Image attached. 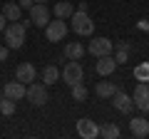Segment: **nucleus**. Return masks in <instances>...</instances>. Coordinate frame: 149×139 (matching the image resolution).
I'll list each match as a JSON object with an SVG mask.
<instances>
[{
	"mask_svg": "<svg viewBox=\"0 0 149 139\" xmlns=\"http://www.w3.org/2000/svg\"><path fill=\"white\" fill-rule=\"evenodd\" d=\"M25 38H27V27L22 25L20 20L10 22V25L5 27V42L10 50H20L22 45H25Z\"/></svg>",
	"mask_w": 149,
	"mask_h": 139,
	"instance_id": "obj_1",
	"label": "nucleus"
},
{
	"mask_svg": "<svg viewBox=\"0 0 149 139\" xmlns=\"http://www.w3.org/2000/svg\"><path fill=\"white\" fill-rule=\"evenodd\" d=\"M70 22H72V30L80 35V38H90L92 32H95V22H92V17L87 15L85 10H74L72 17H70Z\"/></svg>",
	"mask_w": 149,
	"mask_h": 139,
	"instance_id": "obj_2",
	"label": "nucleus"
},
{
	"mask_svg": "<svg viewBox=\"0 0 149 139\" xmlns=\"http://www.w3.org/2000/svg\"><path fill=\"white\" fill-rule=\"evenodd\" d=\"M60 77H62L65 85H77V82L85 80V70H82L80 60H70V62H65V67L60 70Z\"/></svg>",
	"mask_w": 149,
	"mask_h": 139,
	"instance_id": "obj_3",
	"label": "nucleus"
},
{
	"mask_svg": "<svg viewBox=\"0 0 149 139\" xmlns=\"http://www.w3.org/2000/svg\"><path fill=\"white\" fill-rule=\"evenodd\" d=\"M25 97H27V102H30L32 107H42V104H47V102H50L47 85H42V82H30V87L25 90Z\"/></svg>",
	"mask_w": 149,
	"mask_h": 139,
	"instance_id": "obj_4",
	"label": "nucleus"
},
{
	"mask_svg": "<svg viewBox=\"0 0 149 139\" xmlns=\"http://www.w3.org/2000/svg\"><path fill=\"white\" fill-rule=\"evenodd\" d=\"M45 38L50 40V42H62L65 38H67V25H65V20H50L47 25H45Z\"/></svg>",
	"mask_w": 149,
	"mask_h": 139,
	"instance_id": "obj_5",
	"label": "nucleus"
},
{
	"mask_svg": "<svg viewBox=\"0 0 149 139\" xmlns=\"http://www.w3.org/2000/svg\"><path fill=\"white\" fill-rule=\"evenodd\" d=\"M87 52L95 55V57H104V55H112L114 52V42L109 38H95L90 45H87Z\"/></svg>",
	"mask_w": 149,
	"mask_h": 139,
	"instance_id": "obj_6",
	"label": "nucleus"
},
{
	"mask_svg": "<svg viewBox=\"0 0 149 139\" xmlns=\"http://www.w3.org/2000/svg\"><path fill=\"white\" fill-rule=\"evenodd\" d=\"M30 22L35 27H42L45 30V25L50 22V8L45 5V3H35V5L30 8Z\"/></svg>",
	"mask_w": 149,
	"mask_h": 139,
	"instance_id": "obj_7",
	"label": "nucleus"
},
{
	"mask_svg": "<svg viewBox=\"0 0 149 139\" xmlns=\"http://www.w3.org/2000/svg\"><path fill=\"white\" fill-rule=\"evenodd\" d=\"M132 102H134V107H137V109L149 112V85H147V82H139V85L134 87Z\"/></svg>",
	"mask_w": 149,
	"mask_h": 139,
	"instance_id": "obj_8",
	"label": "nucleus"
},
{
	"mask_svg": "<svg viewBox=\"0 0 149 139\" xmlns=\"http://www.w3.org/2000/svg\"><path fill=\"white\" fill-rule=\"evenodd\" d=\"M109 99H112V104H114V109H117V112H122V114H129V112L134 109L132 97H129L127 92H122V90H117L114 95L109 97Z\"/></svg>",
	"mask_w": 149,
	"mask_h": 139,
	"instance_id": "obj_9",
	"label": "nucleus"
},
{
	"mask_svg": "<svg viewBox=\"0 0 149 139\" xmlns=\"http://www.w3.org/2000/svg\"><path fill=\"white\" fill-rule=\"evenodd\" d=\"M77 134L85 139H95V137H100V127H97V122L82 117V119H77Z\"/></svg>",
	"mask_w": 149,
	"mask_h": 139,
	"instance_id": "obj_10",
	"label": "nucleus"
},
{
	"mask_svg": "<svg viewBox=\"0 0 149 139\" xmlns=\"http://www.w3.org/2000/svg\"><path fill=\"white\" fill-rule=\"evenodd\" d=\"M95 70H97V75H102V77H109L112 72L117 70V62H114V57H112V55H104V57H97Z\"/></svg>",
	"mask_w": 149,
	"mask_h": 139,
	"instance_id": "obj_11",
	"label": "nucleus"
},
{
	"mask_svg": "<svg viewBox=\"0 0 149 139\" xmlns=\"http://www.w3.org/2000/svg\"><path fill=\"white\" fill-rule=\"evenodd\" d=\"M35 75H37V70L32 67L30 62H20L15 67V80L22 82V85H25V82H35Z\"/></svg>",
	"mask_w": 149,
	"mask_h": 139,
	"instance_id": "obj_12",
	"label": "nucleus"
},
{
	"mask_svg": "<svg viewBox=\"0 0 149 139\" xmlns=\"http://www.w3.org/2000/svg\"><path fill=\"white\" fill-rule=\"evenodd\" d=\"M3 95L5 97H10V99H22V97H25V85H22V82H8L5 87H3Z\"/></svg>",
	"mask_w": 149,
	"mask_h": 139,
	"instance_id": "obj_13",
	"label": "nucleus"
},
{
	"mask_svg": "<svg viewBox=\"0 0 149 139\" xmlns=\"http://www.w3.org/2000/svg\"><path fill=\"white\" fill-rule=\"evenodd\" d=\"M129 129H132V134H134V137H139V139L149 137V122L144 117H134L132 122H129Z\"/></svg>",
	"mask_w": 149,
	"mask_h": 139,
	"instance_id": "obj_14",
	"label": "nucleus"
},
{
	"mask_svg": "<svg viewBox=\"0 0 149 139\" xmlns=\"http://www.w3.org/2000/svg\"><path fill=\"white\" fill-rule=\"evenodd\" d=\"M65 57H67V60H82V57H85V45H82V42H65L62 60Z\"/></svg>",
	"mask_w": 149,
	"mask_h": 139,
	"instance_id": "obj_15",
	"label": "nucleus"
},
{
	"mask_svg": "<svg viewBox=\"0 0 149 139\" xmlns=\"http://www.w3.org/2000/svg\"><path fill=\"white\" fill-rule=\"evenodd\" d=\"M3 15H5V20L15 22V20L22 17V8L17 5V3H5V5H3Z\"/></svg>",
	"mask_w": 149,
	"mask_h": 139,
	"instance_id": "obj_16",
	"label": "nucleus"
},
{
	"mask_svg": "<svg viewBox=\"0 0 149 139\" xmlns=\"http://www.w3.org/2000/svg\"><path fill=\"white\" fill-rule=\"evenodd\" d=\"M95 90H97V95H100L102 99H109V97L114 95V92H117L119 87L114 85V82H104V80H102V82H97V87H95Z\"/></svg>",
	"mask_w": 149,
	"mask_h": 139,
	"instance_id": "obj_17",
	"label": "nucleus"
},
{
	"mask_svg": "<svg viewBox=\"0 0 149 139\" xmlns=\"http://www.w3.org/2000/svg\"><path fill=\"white\" fill-rule=\"evenodd\" d=\"M72 13H74L72 3H67V0H62V3H55V15H57L60 20H70V17H72Z\"/></svg>",
	"mask_w": 149,
	"mask_h": 139,
	"instance_id": "obj_18",
	"label": "nucleus"
},
{
	"mask_svg": "<svg viewBox=\"0 0 149 139\" xmlns=\"http://www.w3.org/2000/svg\"><path fill=\"white\" fill-rule=\"evenodd\" d=\"M60 80V70L55 67V65H47V67H42V82L45 85H55V82Z\"/></svg>",
	"mask_w": 149,
	"mask_h": 139,
	"instance_id": "obj_19",
	"label": "nucleus"
},
{
	"mask_svg": "<svg viewBox=\"0 0 149 139\" xmlns=\"http://www.w3.org/2000/svg\"><path fill=\"white\" fill-rule=\"evenodd\" d=\"M119 134H122V132H119V127L114 122H104L100 127V137H104V139H117Z\"/></svg>",
	"mask_w": 149,
	"mask_h": 139,
	"instance_id": "obj_20",
	"label": "nucleus"
},
{
	"mask_svg": "<svg viewBox=\"0 0 149 139\" xmlns=\"http://www.w3.org/2000/svg\"><path fill=\"white\" fill-rule=\"evenodd\" d=\"M112 57H114V62H117V65H124L129 60V42H119L117 50L112 52Z\"/></svg>",
	"mask_w": 149,
	"mask_h": 139,
	"instance_id": "obj_21",
	"label": "nucleus"
},
{
	"mask_svg": "<svg viewBox=\"0 0 149 139\" xmlns=\"http://www.w3.org/2000/svg\"><path fill=\"white\" fill-rule=\"evenodd\" d=\"M15 99H10V97L0 95V114H5V117H10V114H15Z\"/></svg>",
	"mask_w": 149,
	"mask_h": 139,
	"instance_id": "obj_22",
	"label": "nucleus"
},
{
	"mask_svg": "<svg viewBox=\"0 0 149 139\" xmlns=\"http://www.w3.org/2000/svg\"><path fill=\"white\" fill-rule=\"evenodd\" d=\"M72 99H74V102H85V99H87V87L82 85V82L72 85Z\"/></svg>",
	"mask_w": 149,
	"mask_h": 139,
	"instance_id": "obj_23",
	"label": "nucleus"
},
{
	"mask_svg": "<svg viewBox=\"0 0 149 139\" xmlns=\"http://www.w3.org/2000/svg\"><path fill=\"white\" fill-rule=\"evenodd\" d=\"M134 75H137V80H139V82H149V65H147V62L139 65V67L134 70Z\"/></svg>",
	"mask_w": 149,
	"mask_h": 139,
	"instance_id": "obj_24",
	"label": "nucleus"
},
{
	"mask_svg": "<svg viewBox=\"0 0 149 139\" xmlns=\"http://www.w3.org/2000/svg\"><path fill=\"white\" fill-rule=\"evenodd\" d=\"M17 5H20L22 10H30V8L35 5V3H32V0H17Z\"/></svg>",
	"mask_w": 149,
	"mask_h": 139,
	"instance_id": "obj_25",
	"label": "nucleus"
},
{
	"mask_svg": "<svg viewBox=\"0 0 149 139\" xmlns=\"http://www.w3.org/2000/svg\"><path fill=\"white\" fill-rule=\"evenodd\" d=\"M8 55H10V47H0V62L8 60Z\"/></svg>",
	"mask_w": 149,
	"mask_h": 139,
	"instance_id": "obj_26",
	"label": "nucleus"
},
{
	"mask_svg": "<svg viewBox=\"0 0 149 139\" xmlns=\"http://www.w3.org/2000/svg\"><path fill=\"white\" fill-rule=\"evenodd\" d=\"M137 27H139V30H144V32H147V30H149V20H139V22H137Z\"/></svg>",
	"mask_w": 149,
	"mask_h": 139,
	"instance_id": "obj_27",
	"label": "nucleus"
},
{
	"mask_svg": "<svg viewBox=\"0 0 149 139\" xmlns=\"http://www.w3.org/2000/svg\"><path fill=\"white\" fill-rule=\"evenodd\" d=\"M0 30H5V15L0 13Z\"/></svg>",
	"mask_w": 149,
	"mask_h": 139,
	"instance_id": "obj_28",
	"label": "nucleus"
},
{
	"mask_svg": "<svg viewBox=\"0 0 149 139\" xmlns=\"http://www.w3.org/2000/svg\"><path fill=\"white\" fill-rule=\"evenodd\" d=\"M32 3H50V0H32Z\"/></svg>",
	"mask_w": 149,
	"mask_h": 139,
	"instance_id": "obj_29",
	"label": "nucleus"
}]
</instances>
